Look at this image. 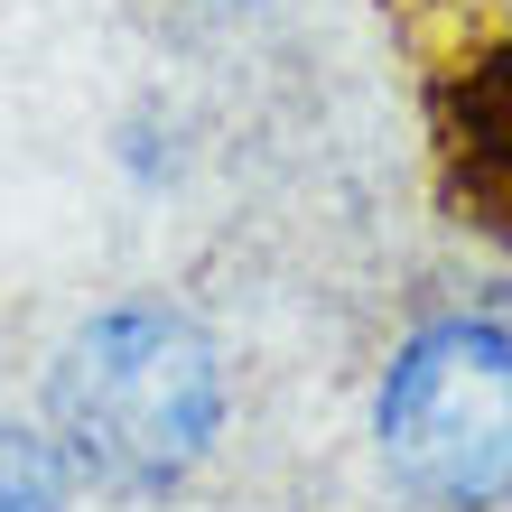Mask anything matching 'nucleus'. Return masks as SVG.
Returning <instances> with one entry per match:
<instances>
[{
	"instance_id": "nucleus-1",
	"label": "nucleus",
	"mask_w": 512,
	"mask_h": 512,
	"mask_svg": "<svg viewBox=\"0 0 512 512\" xmlns=\"http://www.w3.org/2000/svg\"><path fill=\"white\" fill-rule=\"evenodd\" d=\"M38 429L75 457L84 485L168 503L177 485L205 475V457L233 429V354L196 308H177L159 289L103 298L47 354Z\"/></svg>"
},
{
	"instance_id": "nucleus-2",
	"label": "nucleus",
	"mask_w": 512,
	"mask_h": 512,
	"mask_svg": "<svg viewBox=\"0 0 512 512\" xmlns=\"http://www.w3.org/2000/svg\"><path fill=\"white\" fill-rule=\"evenodd\" d=\"M373 457L410 512H512V317H429L373 382Z\"/></svg>"
},
{
	"instance_id": "nucleus-3",
	"label": "nucleus",
	"mask_w": 512,
	"mask_h": 512,
	"mask_svg": "<svg viewBox=\"0 0 512 512\" xmlns=\"http://www.w3.org/2000/svg\"><path fill=\"white\" fill-rule=\"evenodd\" d=\"M401 47H410L419 140H429V187L447 224L512 252V38L429 19V28H401Z\"/></svg>"
},
{
	"instance_id": "nucleus-5",
	"label": "nucleus",
	"mask_w": 512,
	"mask_h": 512,
	"mask_svg": "<svg viewBox=\"0 0 512 512\" xmlns=\"http://www.w3.org/2000/svg\"><path fill=\"white\" fill-rule=\"evenodd\" d=\"M391 28H429V19H466V28H503L512 38V0H382Z\"/></svg>"
},
{
	"instance_id": "nucleus-4",
	"label": "nucleus",
	"mask_w": 512,
	"mask_h": 512,
	"mask_svg": "<svg viewBox=\"0 0 512 512\" xmlns=\"http://www.w3.org/2000/svg\"><path fill=\"white\" fill-rule=\"evenodd\" d=\"M84 475L38 419H0V512H75Z\"/></svg>"
}]
</instances>
